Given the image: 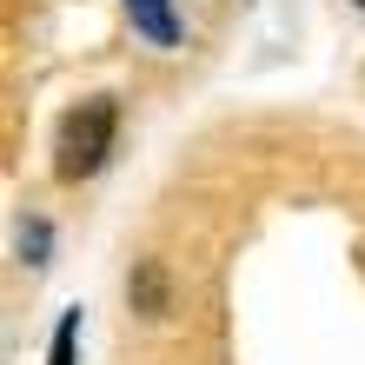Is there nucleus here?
Returning a JSON list of instances; mask_svg holds the SVG:
<instances>
[{"mask_svg":"<svg viewBox=\"0 0 365 365\" xmlns=\"http://www.w3.org/2000/svg\"><path fill=\"white\" fill-rule=\"evenodd\" d=\"M113 100L93 93V100H80L67 106V120H60V133H53V173L60 180H87L106 166V153H113Z\"/></svg>","mask_w":365,"mask_h":365,"instance_id":"f257e3e1","label":"nucleus"},{"mask_svg":"<svg viewBox=\"0 0 365 365\" xmlns=\"http://www.w3.org/2000/svg\"><path fill=\"white\" fill-rule=\"evenodd\" d=\"M126 14H133V27L153 40V47H173L180 40V20H173V0H126Z\"/></svg>","mask_w":365,"mask_h":365,"instance_id":"f03ea898","label":"nucleus"},{"mask_svg":"<svg viewBox=\"0 0 365 365\" xmlns=\"http://www.w3.org/2000/svg\"><path fill=\"white\" fill-rule=\"evenodd\" d=\"M133 306L140 312H166V266L160 259H140V272H133Z\"/></svg>","mask_w":365,"mask_h":365,"instance_id":"7ed1b4c3","label":"nucleus"},{"mask_svg":"<svg viewBox=\"0 0 365 365\" xmlns=\"http://www.w3.org/2000/svg\"><path fill=\"white\" fill-rule=\"evenodd\" d=\"M73 332H80V312L60 319V332H53V359H47V365H73Z\"/></svg>","mask_w":365,"mask_h":365,"instance_id":"20e7f679","label":"nucleus"},{"mask_svg":"<svg viewBox=\"0 0 365 365\" xmlns=\"http://www.w3.org/2000/svg\"><path fill=\"white\" fill-rule=\"evenodd\" d=\"M359 7H365V0H359Z\"/></svg>","mask_w":365,"mask_h":365,"instance_id":"39448f33","label":"nucleus"}]
</instances>
